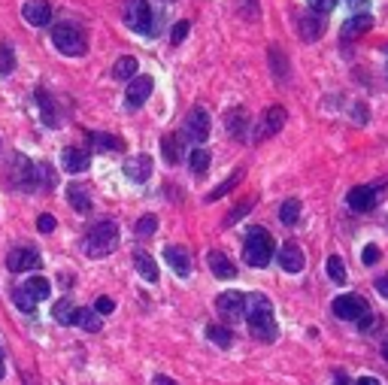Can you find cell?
I'll use <instances>...</instances> for the list:
<instances>
[{"label": "cell", "mask_w": 388, "mask_h": 385, "mask_svg": "<svg viewBox=\"0 0 388 385\" xmlns=\"http://www.w3.org/2000/svg\"><path fill=\"white\" fill-rule=\"evenodd\" d=\"M349 206L358 209V213H367V209H373L376 206V200H380V188L376 186H358L349 191Z\"/></svg>", "instance_id": "obj_14"}, {"label": "cell", "mask_w": 388, "mask_h": 385, "mask_svg": "<svg viewBox=\"0 0 388 385\" xmlns=\"http://www.w3.org/2000/svg\"><path fill=\"white\" fill-rule=\"evenodd\" d=\"M373 27V18L370 15H352L349 22L343 24V31H340V36L343 40H358V36H364L367 31Z\"/></svg>", "instance_id": "obj_23"}, {"label": "cell", "mask_w": 388, "mask_h": 385, "mask_svg": "<svg viewBox=\"0 0 388 385\" xmlns=\"http://www.w3.org/2000/svg\"><path fill=\"white\" fill-rule=\"evenodd\" d=\"M118 249V225L104 218V222L91 225L85 234V255L88 258H106Z\"/></svg>", "instance_id": "obj_3"}, {"label": "cell", "mask_w": 388, "mask_h": 385, "mask_svg": "<svg viewBox=\"0 0 388 385\" xmlns=\"http://www.w3.org/2000/svg\"><path fill=\"white\" fill-rule=\"evenodd\" d=\"M113 76H116V79H134V76H137V58H131V55L118 58L116 67H113Z\"/></svg>", "instance_id": "obj_34"}, {"label": "cell", "mask_w": 388, "mask_h": 385, "mask_svg": "<svg viewBox=\"0 0 388 385\" xmlns=\"http://www.w3.org/2000/svg\"><path fill=\"white\" fill-rule=\"evenodd\" d=\"M36 100H40V106H43V122L49 127H55V125H58V113H55L52 97L46 94V91H36Z\"/></svg>", "instance_id": "obj_36"}, {"label": "cell", "mask_w": 388, "mask_h": 385, "mask_svg": "<svg viewBox=\"0 0 388 385\" xmlns=\"http://www.w3.org/2000/svg\"><path fill=\"white\" fill-rule=\"evenodd\" d=\"M6 267L13 273L36 270V267H40V255H36L34 249H27V246H18V249H13L6 255Z\"/></svg>", "instance_id": "obj_11"}, {"label": "cell", "mask_w": 388, "mask_h": 385, "mask_svg": "<svg viewBox=\"0 0 388 385\" xmlns=\"http://www.w3.org/2000/svg\"><path fill=\"white\" fill-rule=\"evenodd\" d=\"M270 64H273V76L276 79H279V82L289 79V61H285L279 46H270Z\"/></svg>", "instance_id": "obj_32"}, {"label": "cell", "mask_w": 388, "mask_h": 385, "mask_svg": "<svg viewBox=\"0 0 388 385\" xmlns=\"http://www.w3.org/2000/svg\"><path fill=\"white\" fill-rule=\"evenodd\" d=\"M337 318H343V322H361V318L370 313V307H367V300L361 295H340L334 298V304H331Z\"/></svg>", "instance_id": "obj_7"}, {"label": "cell", "mask_w": 388, "mask_h": 385, "mask_svg": "<svg viewBox=\"0 0 388 385\" xmlns=\"http://www.w3.org/2000/svg\"><path fill=\"white\" fill-rule=\"evenodd\" d=\"M225 127H228V134L234 136V140H243V136L249 134V113H246L243 106L228 109V115H225Z\"/></svg>", "instance_id": "obj_20"}, {"label": "cell", "mask_w": 388, "mask_h": 385, "mask_svg": "<svg viewBox=\"0 0 388 385\" xmlns=\"http://www.w3.org/2000/svg\"><path fill=\"white\" fill-rule=\"evenodd\" d=\"M188 167L194 176H207V170H209V152L207 149H194L188 155Z\"/></svg>", "instance_id": "obj_31"}, {"label": "cell", "mask_w": 388, "mask_h": 385, "mask_svg": "<svg viewBox=\"0 0 388 385\" xmlns=\"http://www.w3.org/2000/svg\"><path fill=\"white\" fill-rule=\"evenodd\" d=\"M207 261H209V270H212V276H219V279H234L237 276V267L230 264V258L225 252H216L212 249L207 255Z\"/></svg>", "instance_id": "obj_22"}, {"label": "cell", "mask_w": 388, "mask_h": 385, "mask_svg": "<svg viewBox=\"0 0 388 385\" xmlns=\"http://www.w3.org/2000/svg\"><path fill=\"white\" fill-rule=\"evenodd\" d=\"M303 264H307V258H303V249L298 243H282V249H279V267L285 273H300L303 270Z\"/></svg>", "instance_id": "obj_15"}, {"label": "cell", "mask_w": 388, "mask_h": 385, "mask_svg": "<svg viewBox=\"0 0 388 385\" xmlns=\"http://www.w3.org/2000/svg\"><path fill=\"white\" fill-rule=\"evenodd\" d=\"M246 322H249L252 337L261 340V343H273L276 334H279L276 318H273V307L264 295H249L246 298Z\"/></svg>", "instance_id": "obj_1"}, {"label": "cell", "mask_w": 388, "mask_h": 385, "mask_svg": "<svg viewBox=\"0 0 388 385\" xmlns=\"http://www.w3.org/2000/svg\"><path fill=\"white\" fill-rule=\"evenodd\" d=\"M164 261L170 264V267H173V273H176V276H188V273H191V261H188V252L182 249V246H167V249H164Z\"/></svg>", "instance_id": "obj_21"}, {"label": "cell", "mask_w": 388, "mask_h": 385, "mask_svg": "<svg viewBox=\"0 0 388 385\" xmlns=\"http://www.w3.org/2000/svg\"><path fill=\"white\" fill-rule=\"evenodd\" d=\"M125 176L131 182H146L152 176V158L149 155H134L125 161Z\"/></svg>", "instance_id": "obj_18"}, {"label": "cell", "mask_w": 388, "mask_h": 385, "mask_svg": "<svg viewBox=\"0 0 388 385\" xmlns=\"http://www.w3.org/2000/svg\"><path fill=\"white\" fill-rule=\"evenodd\" d=\"M52 316L58 325H73V318H76V307H73L70 298H61L58 304L52 307Z\"/></svg>", "instance_id": "obj_27"}, {"label": "cell", "mask_w": 388, "mask_h": 385, "mask_svg": "<svg viewBox=\"0 0 388 385\" xmlns=\"http://www.w3.org/2000/svg\"><path fill=\"white\" fill-rule=\"evenodd\" d=\"M113 298H97V304H95V313H113Z\"/></svg>", "instance_id": "obj_46"}, {"label": "cell", "mask_w": 388, "mask_h": 385, "mask_svg": "<svg viewBox=\"0 0 388 385\" xmlns=\"http://www.w3.org/2000/svg\"><path fill=\"white\" fill-rule=\"evenodd\" d=\"M15 70V52L9 43H0V76H9Z\"/></svg>", "instance_id": "obj_37"}, {"label": "cell", "mask_w": 388, "mask_h": 385, "mask_svg": "<svg viewBox=\"0 0 388 385\" xmlns=\"http://www.w3.org/2000/svg\"><path fill=\"white\" fill-rule=\"evenodd\" d=\"M188 22H186V18H182V22H176V24H173V34H170V43L173 46H179L182 40H186V36H188Z\"/></svg>", "instance_id": "obj_42"}, {"label": "cell", "mask_w": 388, "mask_h": 385, "mask_svg": "<svg viewBox=\"0 0 388 385\" xmlns=\"http://www.w3.org/2000/svg\"><path fill=\"white\" fill-rule=\"evenodd\" d=\"M285 106H270V109H264V115H261V122H258L255 127V134H252V140L255 143H264V140H270V136H276L285 127Z\"/></svg>", "instance_id": "obj_8"}, {"label": "cell", "mask_w": 388, "mask_h": 385, "mask_svg": "<svg viewBox=\"0 0 388 385\" xmlns=\"http://www.w3.org/2000/svg\"><path fill=\"white\" fill-rule=\"evenodd\" d=\"M9 176H13V186L22 188V191H34L36 186H40V179H36V167L31 164V158H25V155H13Z\"/></svg>", "instance_id": "obj_9"}, {"label": "cell", "mask_w": 388, "mask_h": 385, "mask_svg": "<svg viewBox=\"0 0 388 385\" xmlns=\"http://www.w3.org/2000/svg\"><path fill=\"white\" fill-rule=\"evenodd\" d=\"M155 227H158V218L155 216H146V218H140V222H137V237H149V234H155Z\"/></svg>", "instance_id": "obj_41"}, {"label": "cell", "mask_w": 388, "mask_h": 385, "mask_svg": "<svg viewBox=\"0 0 388 385\" xmlns=\"http://www.w3.org/2000/svg\"><path fill=\"white\" fill-rule=\"evenodd\" d=\"M152 94V76H134L131 79V85H127V106L131 109H140L146 100H149Z\"/></svg>", "instance_id": "obj_16"}, {"label": "cell", "mask_w": 388, "mask_h": 385, "mask_svg": "<svg viewBox=\"0 0 388 385\" xmlns=\"http://www.w3.org/2000/svg\"><path fill=\"white\" fill-rule=\"evenodd\" d=\"M376 291L388 300V273H382V276H376Z\"/></svg>", "instance_id": "obj_47"}, {"label": "cell", "mask_w": 388, "mask_h": 385, "mask_svg": "<svg viewBox=\"0 0 388 385\" xmlns=\"http://www.w3.org/2000/svg\"><path fill=\"white\" fill-rule=\"evenodd\" d=\"M279 218H282V225H298V218H300V200H285V204L279 206Z\"/></svg>", "instance_id": "obj_35"}, {"label": "cell", "mask_w": 388, "mask_h": 385, "mask_svg": "<svg viewBox=\"0 0 388 385\" xmlns=\"http://www.w3.org/2000/svg\"><path fill=\"white\" fill-rule=\"evenodd\" d=\"M186 134L191 136L194 143H207V136H209V113L207 109H191L188 118H186Z\"/></svg>", "instance_id": "obj_12"}, {"label": "cell", "mask_w": 388, "mask_h": 385, "mask_svg": "<svg viewBox=\"0 0 388 385\" xmlns=\"http://www.w3.org/2000/svg\"><path fill=\"white\" fill-rule=\"evenodd\" d=\"M49 279H43V276H34V279H25V286H18L13 291V300H15V307L22 309V313H34V307L40 304V300L49 298Z\"/></svg>", "instance_id": "obj_5"}, {"label": "cell", "mask_w": 388, "mask_h": 385, "mask_svg": "<svg viewBox=\"0 0 388 385\" xmlns=\"http://www.w3.org/2000/svg\"><path fill=\"white\" fill-rule=\"evenodd\" d=\"M382 358L388 361V337H385V343H382Z\"/></svg>", "instance_id": "obj_50"}, {"label": "cell", "mask_w": 388, "mask_h": 385, "mask_svg": "<svg viewBox=\"0 0 388 385\" xmlns=\"http://www.w3.org/2000/svg\"><path fill=\"white\" fill-rule=\"evenodd\" d=\"M334 6H337V0H310V9L319 15H328Z\"/></svg>", "instance_id": "obj_43"}, {"label": "cell", "mask_w": 388, "mask_h": 385, "mask_svg": "<svg viewBox=\"0 0 388 385\" xmlns=\"http://www.w3.org/2000/svg\"><path fill=\"white\" fill-rule=\"evenodd\" d=\"M22 15H25V22H27V24L43 27V24H49V22H52V6H49V0H25Z\"/></svg>", "instance_id": "obj_13"}, {"label": "cell", "mask_w": 388, "mask_h": 385, "mask_svg": "<svg viewBox=\"0 0 388 385\" xmlns=\"http://www.w3.org/2000/svg\"><path fill=\"white\" fill-rule=\"evenodd\" d=\"M88 140L104 152H122L125 149V140L122 136H113V134H88Z\"/></svg>", "instance_id": "obj_29"}, {"label": "cell", "mask_w": 388, "mask_h": 385, "mask_svg": "<svg viewBox=\"0 0 388 385\" xmlns=\"http://www.w3.org/2000/svg\"><path fill=\"white\" fill-rule=\"evenodd\" d=\"M67 200L76 213H91V195L85 186H70L67 188Z\"/></svg>", "instance_id": "obj_26"}, {"label": "cell", "mask_w": 388, "mask_h": 385, "mask_svg": "<svg viewBox=\"0 0 388 385\" xmlns=\"http://www.w3.org/2000/svg\"><path fill=\"white\" fill-rule=\"evenodd\" d=\"M73 325H82L85 331H91V334H97L100 331V316L95 313V309H85V307H76V318H73Z\"/></svg>", "instance_id": "obj_28"}, {"label": "cell", "mask_w": 388, "mask_h": 385, "mask_svg": "<svg viewBox=\"0 0 388 385\" xmlns=\"http://www.w3.org/2000/svg\"><path fill=\"white\" fill-rule=\"evenodd\" d=\"M52 43H55V49H58L61 55H67V58H82V55L88 52L85 31H82L79 24H73V22L55 24L52 27Z\"/></svg>", "instance_id": "obj_4"}, {"label": "cell", "mask_w": 388, "mask_h": 385, "mask_svg": "<svg viewBox=\"0 0 388 385\" xmlns=\"http://www.w3.org/2000/svg\"><path fill=\"white\" fill-rule=\"evenodd\" d=\"M298 31H300V36H303L307 43H316L319 36L325 34V15H319V13H307V15H300Z\"/></svg>", "instance_id": "obj_19"}, {"label": "cell", "mask_w": 388, "mask_h": 385, "mask_svg": "<svg viewBox=\"0 0 388 385\" xmlns=\"http://www.w3.org/2000/svg\"><path fill=\"white\" fill-rule=\"evenodd\" d=\"M61 167L67 173H82L91 167V155L88 149H79V146H70V149L61 152Z\"/></svg>", "instance_id": "obj_17"}, {"label": "cell", "mask_w": 388, "mask_h": 385, "mask_svg": "<svg viewBox=\"0 0 388 385\" xmlns=\"http://www.w3.org/2000/svg\"><path fill=\"white\" fill-rule=\"evenodd\" d=\"M255 206V197H249V200H243V204H237L234 209H230V213H228V218H225V225H237L240 222V218H243L246 213H249V209H252Z\"/></svg>", "instance_id": "obj_39"}, {"label": "cell", "mask_w": 388, "mask_h": 385, "mask_svg": "<svg viewBox=\"0 0 388 385\" xmlns=\"http://www.w3.org/2000/svg\"><path fill=\"white\" fill-rule=\"evenodd\" d=\"M36 231H40V234H52L55 231V218L49 213L40 216V218H36Z\"/></svg>", "instance_id": "obj_44"}, {"label": "cell", "mask_w": 388, "mask_h": 385, "mask_svg": "<svg viewBox=\"0 0 388 385\" xmlns=\"http://www.w3.org/2000/svg\"><path fill=\"white\" fill-rule=\"evenodd\" d=\"M328 276L337 282V286H343L346 282V267H343V258L340 255H331L328 258Z\"/></svg>", "instance_id": "obj_38"}, {"label": "cell", "mask_w": 388, "mask_h": 385, "mask_svg": "<svg viewBox=\"0 0 388 385\" xmlns=\"http://www.w3.org/2000/svg\"><path fill=\"white\" fill-rule=\"evenodd\" d=\"M25 385H36V382H34V379H27V382H25Z\"/></svg>", "instance_id": "obj_52"}, {"label": "cell", "mask_w": 388, "mask_h": 385, "mask_svg": "<svg viewBox=\"0 0 388 385\" xmlns=\"http://www.w3.org/2000/svg\"><path fill=\"white\" fill-rule=\"evenodd\" d=\"M122 15H125V24L137 34H152V9L146 0H125L122 6Z\"/></svg>", "instance_id": "obj_6"}, {"label": "cell", "mask_w": 388, "mask_h": 385, "mask_svg": "<svg viewBox=\"0 0 388 385\" xmlns=\"http://www.w3.org/2000/svg\"><path fill=\"white\" fill-rule=\"evenodd\" d=\"M355 385H382L380 379H376V377H361V379H358Z\"/></svg>", "instance_id": "obj_49"}, {"label": "cell", "mask_w": 388, "mask_h": 385, "mask_svg": "<svg viewBox=\"0 0 388 385\" xmlns=\"http://www.w3.org/2000/svg\"><path fill=\"white\" fill-rule=\"evenodd\" d=\"M152 385H179V382H176V379H170V377H155Z\"/></svg>", "instance_id": "obj_48"}, {"label": "cell", "mask_w": 388, "mask_h": 385, "mask_svg": "<svg viewBox=\"0 0 388 385\" xmlns=\"http://www.w3.org/2000/svg\"><path fill=\"white\" fill-rule=\"evenodd\" d=\"M243 176H246V167H237V170L230 173V176H228L225 182H221V186H216V188L209 191V195H207V200H219V197H225L230 188H237V182L243 179Z\"/></svg>", "instance_id": "obj_30"}, {"label": "cell", "mask_w": 388, "mask_h": 385, "mask_svg": "<svg viewBox=\"0 0 388 385\" xmlns=\"http://www.w3.org/2000/svg\"><path fill=\"white\" fill-rule=\"evenodd\" d=\"M134 264H137V273H140L146 282H158V264H155V258L149 252L137 249L134 252Z\"/></svg>", "instance_id": "obj_25"}, {"label": "cell", "mask_w": 388, "mask_h": 385, "mask_svg": "<svg viewBox=\"0 0 388 385\" xmlns=\"http://www.w3.org/2000/svg\"><path fill=\"white\" fill-rule=\"evenodd\" d=\"M380 328H382V318L376 316V313H367L361 322H358V331H361V334H376Z\"/></svg>", "instance_id": "obj_40"}, {"label": "cell", "mask_w": 388, "mask_h": 385, "mask_svg": "<svg viewBox=\"0 0 388 385\" xmlns=\"http://www.w3.org/2000/svg\"><path fill=\"white\" fill-rule=\"evenodd\" d=\"M216 309L225 322H240L246 316V295L243 291H221L216 298Z\"/></svg>", "instance_id": "obj_10"}, {"label": "cell", "mask_w": 388, "mask_h": 385, "mask_svg": "<svg viewBox=\"0 0 388 385\" xmlns=\"http://www.w3.org/2000/svg\"><path fill=\"white\" fill-rule=\"evenodd\" d=\"M0 379H4V361H0Z\"/></svg>", "instance_id": "obj_51"}, {"label": "cell", "mask_w": 388, "mask_h": 385, "mask_svg": "<svg viewBox=\"0 0 388 385\" xmlns=\"http://www.w3.org/2000/svg\"><path fill=\"white\" fill-rule=\"evenodd\" d=\"M182 149H186V143H182V134H167L161 140V155L167 164H179L182 161Z\"/></svg>", "instance_id": "obj_24"}, {"label": "cell", "mask_w": 388, "mask_h": 385, "mask_svg": "<svg viewBox=\"0 0 388 385\" xmlns=\"http://www.w3.org/2000/svg\"><path fill=\"white\" fill-rule=\"evenodd\" d=\"M276 255V243L267 227H249L243 240V261L249 267H267Z\"/></svg>", "instance_id": "obj_2"}, {"label": "cell", "mask_w": 388, "mask_h": 385, "mask_svg": "<svg viewBox=\"0 0 388 385\" xmlns=\"http://www.w3.org/2000/svg\"><path fill=\"white\" fill-rule=\"evenodd\" d=\"M361 258H364V264H376V261L382 258V252L376 249V246H367V249L361 252Z\"/></svg>", "instance_id": "obj_45"}, {"label": "cell", "mask_w": 388, "mask_h": 385, "mask_svg": "<svg viewBox=\"0 0 388 385\" xmlns=\"http://www.w3.org/2000/svg\"><path fill=\"white\" fill-rule=\"evenodd\" d=\"M207 337H209V343L221 346V349H228V346L234 343V334H230L225 325H207Z\"/></svg>", "instance_id": "obj_33"}]
</instances>
